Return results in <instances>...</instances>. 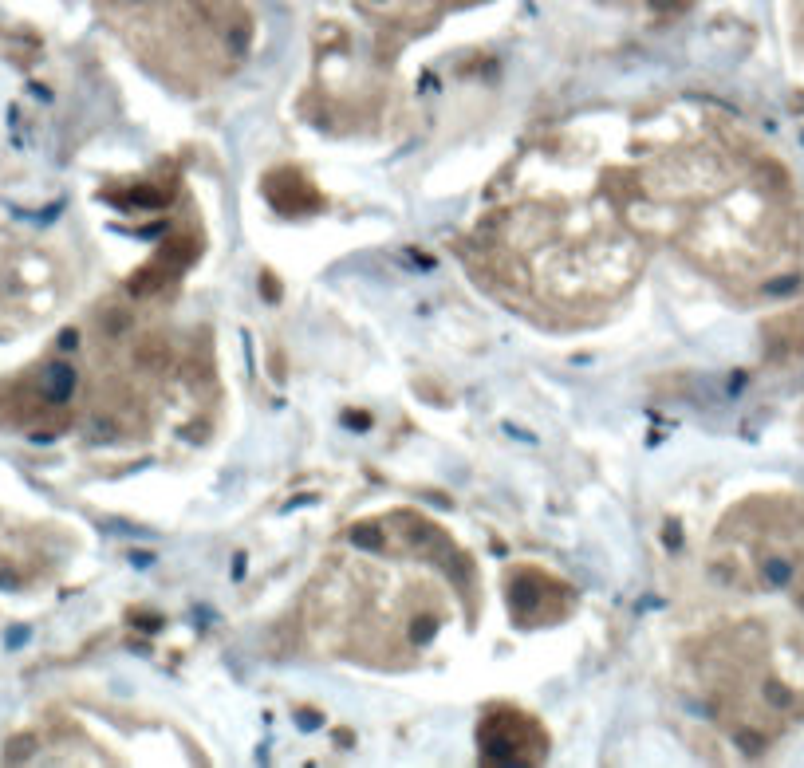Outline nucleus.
Segmentation results:
<instances>
[{
    "label": "nucleus",
    "mask_w": 804,
    "mask_h": 768,
    "mask_svg": "<svg viewBox=\"0 0 804 768\" xmlns=\"http://www.w3.org/2000/svg\"><path fill=\"white\" fill-rule=\"evenodd\" d=\"M797 603H801V611H804V587L797 591Z\"/></svg>",
    "instance_id": "1"
}]
</instances>
